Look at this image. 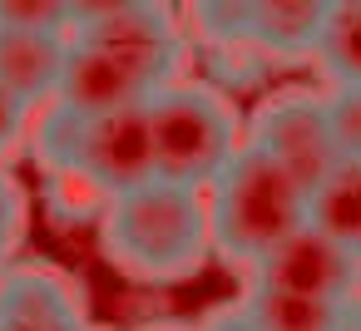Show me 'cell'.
<instances>
[{
    "instance_id": "6da1fadb",
    "label": "cell",
    "mask_w": 361,
    "mask_h": 331,
    "mask_svg": "<svg viewBox=\"0 0 361 331\" xmlns=\"http://www.w3.org/2000/svg\"><path fill=\"white\" fill-rule=\"evenodd\" d=\"M99 252L114 272L144 287H173L198 277L213 252L203 193L154 178L114 198L99 218Z\"/></svg>"
},
{
    "instance_id": "7a4b0ae2",
    "label": "cell",
    "mask_w": 361,
    "mask_h": 331,
    "mask_svg": "<svg viewBox=\"0 0 361 331\" xmlns=\"http://www.w3.org/2000/svg\"><path fill=\"white\" fill-rule=\"evenodd\" d=\"M203 203H208L213 252L233 267H247V277L287 237H297L307 227V213H312L307 183L292 178L277 158H267L252 144H243L238 158L208 183Z\"/></svg>"
},
{
    "instance_id": "3957f363",
    "label": "cell",
    "mask_w": 361,
    "mask_h": 331,
    "mask_svg": "<svg viewBox=\"0 0 361 331\" xmlns=\"http://www.w3.org/2000/svg\"><path fill=\"white\" fill-rule=\"evenodd\" d=\"M154 129V168L164 183L208 193V183L238 158L247 144V124L238 104L203 80H178L149 104Z\"/></svg>"
},
{
    "instance_id": "277c9868",
    "label": "cell",
    "mask_w": 361,
    "mask_h": 331,
    "mask_svg": "<svg viewBox=\"0 0 361 331\" xmlns=\"http://www.w3.org/2000/svg\"><path fill=\"white\" fill-rule=\"evenodd\" d=\"M183 45H99V40H75L60 104L104 119V114H129L149 109L169 85H178Z\"/></svg>"
},
{
    "instance_id": "5b68a950",
    "label": "cell",
    "mask_w": 361,
    "mask_h": 331,
    "mask_svg": "<svg viewBox=\"0 0 361 331\" xmlns=\"http://www.w3.org/2000/svg\"><path fill=\"white\" fill-rule=\"evenodd\" d=\"M247 144L262 149L267 158H277L292 178H302L307 193H317L346 163L336 149L331 119H326V94H317V89L267 94L247 119Z\"/></svg>"
},
{
    "instance_id": "8992f818",
    "label": "cell",
    "mask_w": 361,
    "mask_h": 331,
    "mask_svg": "<svg viewBox=\"0 0 361 331\" xmlns=\"http://www.w3.org/2000/svg\"><path fill=\"white\" fill-rule=\"evenodd\" d=\"M247 282H262V287L292 292V296H312V301H351L361 292V262L351 252H341L326 232H317L307 223Z\"/></svg>"
},
{
    "instance_id": "52a82bcc",
    "label": "cell",
    "mask_w": 361,
    "mask_h": 331,
    "mask_svg": "<svg viewBox=\"0 0 361 331\" xmlns=\"http://www.w3.org/2000/svg\"><path fill=\"white\" fill-rule=\"evenodd\" d=\"M0 331H90L85 296L65 272L20 262L0 272Z\"/></svg>"
},
{
    "instance_id": "ba28073f",
    "label": "cell",
    "mask_w": 361,
    "mask_h": 331,
    "mask_svg": "<svg viewBox=\"0 0 361 331\" xmlns=\"http://www.w3.org/2000/svg\"><path fill=\"white\" fill-rule=\"evenodd\" d=\"M70 55H75L70 30H0V85L20 104L45 109L60 99Z\"/></svg>"
},
{
    "instance_id": "9c48e42d",
    "label": "cell",
    "mask_w": 361,
    "mask_h": 331,
    "mask_svg": "<svg viewBox=\"0 0 361 331\" xmlns=\"http://www.w3.org/2000/svg\"><path fill=\"white\" fill-rule=\"evenodd\" d=\"M331 0H252V55L317 60Z\"/></svg>"
},
{
    "instance_id": "30bf717a",
    "label": "cell",
    "mask_w": 361,
    "mask_h": 331,
    "mask_svg": "<svg viewBox=\"0 0 361 331\" xmlns=\"http://www.w3.org/2000/svg\"><path fill=\"white\" fill-rule=\"evenodd\" d=\"M243 306L257 331H346V301H312V296H292V292L247 282Z\"/></svg>"
},
{
    "instance_id": "8fae6325",
    "label": "cell",
    "mask_w": 361,
    "mask_h": 331,
    "mask_svg": "<svg viewBox=\"0 0 361 331\" xmlns=\"http://www.w3.org/2000/svg\"><path fill=\"white\" fill-rule=\"evenodd\" d=\"M307 223L317 232H326L341 252H351L361 262V158H346L317 193H312V213Z\"/></svg>"
},
{
    "instance_id": "7c38bea8",
    "label": "cell",
    "mask_w": 361,
    "mask_h": 331,
    "mask_svg": "<svg viewBox=\"0 0 361 331\" xmlns=\"http://www.w3.org/2000/svg\"><path fill=\"white\" fill-rule=\"evenodd\" d=\"M326 89H361V0H331V15L312 60Z\"/></svg>"
},
{
    "instance_id": "4fadbf2b",
    "label": "cell",
    "mask_w": 361,
    "mask_h": 331,
    "mask_svg": "<svg viewBox=\"0 0 361 331\" xmlns=\"http://www.w3.org/2000/svg\"><path fill=\"white\" fill-rule=\"evenodd\" d=\"M188 25H193V35H198L208 50L252 55V0H243V6H228V0L193 6V11H188Z\"/></svg>"
},
{
    "instance_id": "5bb4252c",
    "label": "cell",
    "mask_w": 361,
    "mask_h": 331,
    "mask_svg": "<svg viewBox=\"0 0 361 331\" xmlns=\"http://www.w3.org/2000/svg\"><path fill=\"white\" fill-rule=\"evenodd\" d=\"M30 227V193L11 173V163H0V272H11V257L20 252Z\"/></svg>"
},
{
    "instance_id": "9a60e30c",
    "label": "cell",
    "mask_w": 361,
    "mask_h": 331,
    "mask_svg": "<svg viewBox=\"0 0 361 331\" xmlns=\"http://www.w3.org/2000/svg\"><path fill=\"white\" fill-rule=\"evenodd\" d=\"M0 30H75V0H0Z\"/></svg>"
},
{
    "instance_id": "2e32d148",
    "label": "cell",
    "mask_w": 361,
    "mask_h": 331,
    "mask_svg": "<svg viewBox=\"0 0 361 331\" xmlns=\"http://www.w3.org/2000/svg\"><path fill=\"white\" fill-rule=\"evenodd\" d=\"M341 158H361V89H322Z\"/></svg>"
},
{
    "instance_id": "e0dca14e",
    "label": "cell",
    "mask_w": 361,
    "mask_h": 331,
    "mask_svg": "<svg viewBox=\"0 0 361 331\" xmlns=\"http://www.w3.org/2000/svg\"><path fill=\"white\" fill-rule=\"evenodd\" d=\"M30 124H35V109L20 104L6 85H0V163H11V154L20 144H30Z\"/></svg>"
},
{
    "instance_id": "ac0fdd59",
    "label": "cell",
    "mask_w": 361,
    "mask_h": 331,
    "mask_svg": "<svg viewBox=\"0 0 361 331\" xmlns=\"http://www.w3.org/2000/svg\"><path fill=\"white\" fill-rule=\"evenodd\" d=\"M193 331H257V326H252V316H247V306H243V296H238V301H228V306H213Z\"/></svg>"
},
{
    "instance_id": "d6986e66",
    "label": "cell",
    "mask_w": 361,
    "mask_h": 331,
    "mask_svg": "<svg viewBox=\"0 0 361 331\" xmlns=\"http://www.w3.org/2000/svg\"><path fill=\"white\" fill-rule=\"evenodd\" d=\"M144 331H193V326H144Z\"/></svg>"
},
{
    "instance_id": "ffe728a7",
    "label": "cell",
    "mask_w": 361,
    "mask_h": 331,
    "mask_svg": "<svg viewBox=\"0 0 361 331\" xmlns=\"http://www.w3.org/2000/svg\"><path fill=\"white\" fill-rule=\"evenodd\" d=\"M90 331H94V326H90Z\"/></svg>"
}]
</instances>
